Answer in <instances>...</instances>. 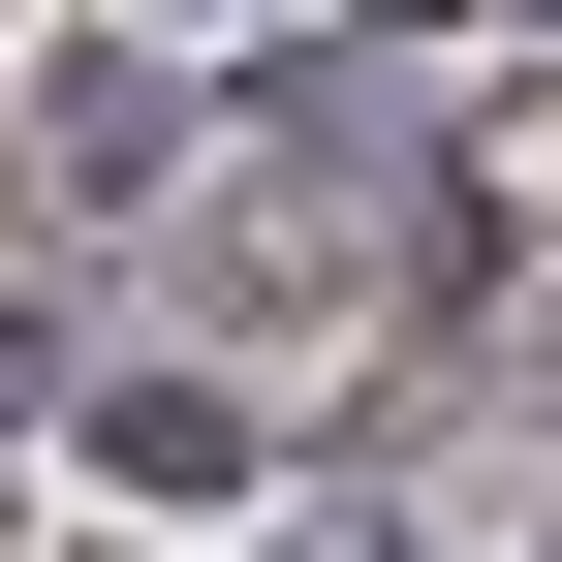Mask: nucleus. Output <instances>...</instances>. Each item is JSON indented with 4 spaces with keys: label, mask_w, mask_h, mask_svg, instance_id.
I'll return each instance as SVG.
<instances>
[{
    "label": "nucleus",
    "mask_w": 562,
    "mask_h": 562,
    "mask_svg": "<svg viewBox=\"0 0 562 562\" xmlns=\"http://www.w3.org/2000/svg\"><path fill=\"white\" fill-rule=\"evenodd\" d=\"M94 469H125V501H220V469H250V406H220V375H125V406H94Z\"/></svg>",
    "instance_id": "1"
}]
</instances>
